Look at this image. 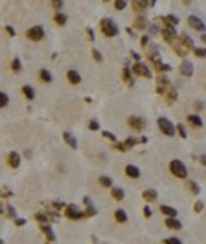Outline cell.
<instances>
[{"instance_id":"cell-59","label":"cell","mask_w":206,"mask_h":244,"mask_svg":"<svg viewBox=\"0 0 206 244\" xmlns=\"http://www.w3.org/2000/svg\"><path fill=\"white\" fill-rule=\"evenodd\" d=\"M201 40H203V43H206V34H203V36H201Z\"/></svg>"},{"instance_id":"cell-37","label":"cell","mask_w":206,"mask_h":244,"mask_svg":"<svg viewBox=\"0 0 206 244\" xmlns=\"http://www.w3.org/2000/svg\"><path fill=\"white\" fill-rule=\"evenodd\" d=\"M7 103H9L7 95H5V93H0V105H2V107H7Z\"/></svg>"},{"instance_id":"cell-19","label":"cell","mask_w":206,"mask_h":244,"mask_svg":"<svg viewBox=\"0 0 206 244\" xmlns=\"http://www.w3.org/2000/svg\"><path fill=\"white\" fill-rule=\"evenodd\" d=\"M160 210H162V213L167 215V217H172V218L177 217V210H175V208H172V206H167V205H163Z\"/></svg>"},{"instance_id":"cell-40","label":"cell","mask_w":206,"mask_h":244,"mask_svg":"<svg viewBox=\"0 0 206 244\" xmlns=\"http://www.w3.org/2000/svg\"><path fill=\"white\" fill-rule=\"evenodd\" d=\"M196 57H206V48H194Z\"/></svg>"},{"instance_id":"cell-18","label":"cell","mask_w":206,"mask_h":244,"mask_svg":"<svg viewBox=\"0 0 206 244\" xmlns=\"http://www.w3.org/2000/svg\"><path fill=\"white\" fill-rule=\"evenodd\" d=\"M64 141L69 144L70 148H74V150L77 148V141H76V138H74L70 133H64Z\"/></svg>"},{"instance_id":"cell-12","label":"cell","mask_w":206,"mask_h":244,"mask_svg":"<svg viewBox=\"0 0 206 244\" xmlns=\"http://www.w3.org/2000/svg\"><path fill=\"white\" fill-rule=\"evenodd\" d=\"M146 5H148V2H146V0H132V9H134V12H137V14L144 12Z\"/></svg>"},{"instance_id":"cell-61","label":"cell","mask_w":206,"mask_h":244,"mask_svg":"<svg viewBox=\"0 0 206 244\" xmlns=\"http://www.w3.org/2000/svg\"><path fill=\"white\" fill-rule=\"evenodd\" d=\"M103 2H108V0H103Z\"/></svg>"},{"instance_id":"cell-39","label":"cell","mask_w":206,"mask_h":244,"mask_svg":"<svg viewBox=\"0 0 206 244\" xmlns=\"http://www.w3.org/2000/svg\"><path fill=\"white\" fill-rule=\"evenodd\" d=\"M91 53H93V59H95V60H96V62H101V60H103V57H101V53H100V52H98V50H96V48H95V50H93V52H91Z\"/></svg>"},{"instance_id":"cell-6","label":"cell","mask_w":206,"mask_h":244,"mask_svg":"<svg viewBox=\"0 0 206 244\" xmlns=\"http://www.w3.org/2000/svg\"><path fill=\"white\" fill-rule=\"evenodd\" d=\"M179 43H180V47L184 48L186 52H189V50H194V43H192V38L189 36V34H186V33L180 34Z\"/></svg>"},{"instance_id":"cell-55","label":"cell","mask_w":206,"mask_h":244,"mask_svg":"<svg viewBox=\"0 0 206 244\" xmlns=\"http://www.w3.org/2000/svg\"><path fill=\"white\" fill-rule=\"evenodd\" d=\"M131 55H132V59L136 60V62H139V59H141V57H139V53H136V52H131Z\"/></svg>"},{"instance_id":"cell-35","label":"cell","mask_w":206,"mask_h":244,"mask_svg":"<svg viewBox=\"0 0 206 244\" xmlns=\"http://www.w3.org/2000/svg\"><path fill=\"white\" fill-rule=\"evenodd\" d=\"M12 70H14V72H19V70H21V60L19 59L12 60Z\"/></svg>"},{"instance_id":"cell-16","label":"cell","mask_w":206,"mask_h":244,"mask_svg":"<svg viewBox=\"0 0 206 244\" xmlns=\"http://www.w3.org/2000/svg\"><path fill=\"white\" fill-rule=\"evenodd\" d=\"M165 96H167V103H168V105H172L173 102L177 100V91L172 88V86H168V89H167Z\"/></svg>"},{"instance_id":"cell-50","label":"cell","mask_w":206,"mask_h":244,"mask_svg":"<svg viewBox=\"0 0 206 244\" xmlns=\"http://www.w3.org/2000/svg\"><path fill=\"white\" fill-rule=\"evenodd\" d=\"M7 211H9V215H11L12 218H17V217H16V211H14V208H12L11 205H7Z\"/></svg>"},{"instance_id":"cell-10","label":"cell","mask_w":206,"mask_h":244,"mask_svg":"<svg viewBox=\"0 0 206 244\" xmlns=\"http://www.w3.org/2000/svg\"><path fill=\"white\" fill-rule=\"evenodd\" d=\"M162 36H163V40H165V41H168V43H173V41H175V36H177V33H175V29H173V26L163 28Z\"/></svg>"},{"instance_id":"cell-7","label":"cell","mask_w":206,"mask_h":244,"mask_svg":"<svg viewBox=\"0 0 206 244\" xmlns=\"http://www.w3.org/2000/svg\"><path fill=\"white\" fill-rule=\"evenodd\" d=\"M187 24L192 28V29H196V31H204V22L201 21L199 17H196V16H191V17L187 19Z\"/></svg>"},{"instance_id":"cell-4","label":"cell","mask_w":206,"mask_h":244,"mask_svg":"<svg viewBox=\"0 0 206 244\" xmlns=\"http://www.w3.org/2000/svg\"><path fill=\"white\" fill-rule=\"evenodd\" d=\"M65 217L70 218V220H81V218L86 217V213H83V211L77 210L76 205H67V206H65Z\"/></svg>"},{"instance_id":"cell-34","label":"cell","mask_w":206,"mask_h":244,"mask_svg":"<svg viewBox=\"0 0 206 244\" xmlns=\"http://www.w3.org/2000/svg\"><path fill=\"white\" fill-rule=\"evenodd\" d=\"M64 5V0H52V7L55 9V11H60Z\"/></svg>"},{"instance_id":"cell-52","label":"cell","mask_w":206,"mask_h":244,"mask_svg":"<svg viewBox=\"0 0 206 244\" xmlns=\"http://www.w3.org/2000/svg\"><path fill=\"white\" fill-rule=\"evenodd\" d=\"M24 224H26L24 218H16V225H24Z\"/></svg>"},{"instance_id":"cell-5","label":"cell","mask_w":206,"mask_h":244,"mask_svg":"<svg viewBox=\"0 0 206 244\" xmlns=\"http://www.w3.org/2000/svg\"><path fill=\"white\" fill-rule=\"evenodd\" d=\"M45 36V31L41 26H33L31 29H28V38L33 41H41Z\"/></svg>"},{"instance_id":"cell-25","label":"cell","mask_w":206,"mask_h":244,"mask_svg":"<svg viewBox=\"0 0 206 244\" xmlns=\"http://www.w3.org/2000/svg\"><path fill=\"white\" fill-rule=\"evenodd\" d=\"M187 120L191 122L192 126H196V127H198V126L201 127V126H203V120H201V117H198V115H189V117H187Z\"/></svg>"},{"instance_id":"cell-24","label":"cell","mask_w":206,"mask_h":244,"mask_svg":"<svg viewBox=\"0 0 206 244\" xmlns=\"http://www.w3.org/2000/svg\"><path fill=\"white\" fill-rule=\"evenodd\" d=\"M112 196H114L117 201H120V200H124V191H122L120 188H114L112 189Z\"/></svg>"},{"instance_id":"cell-32","label":"cell","mask_w":206,"mask_h":244,"mask_svg":"<svg viewBox=\"0 0 206 244\" xmlns=\"http://www.w3.org/2000/svg\"><path fill=\"white\" fill-rule=\"evenodd\" d=\"M93 215H96V208L91 203L86 205V217H93Z\"/></svg>"},{"instance_id":"cell-2","label":"cell","mask_w":206,"mask_h":244,"mask_svg":"<svg viewBox=\"0 0 206 244\" xmlns=\"http://www.w3.org/2000/svg\"><path fill=\"white\" fill-rule=\"evenodd\" d=\"M170 170H172V174L179 179L187 177V169H186V165L180 162V160H172V162H170Z\"/></svg>"},{"instance_id":"cell-56","label":"cell","mask_w":206,"mask_h":244,"mask_svg":"<svg viewBox=\"0 0 206 244\" xmlns=\"http://www.w3.org/2000/svg\"><path fill=\"white\" fill-rule=\"evenodd\" d=\"M150 33L151 34H156V33H158V28H156V26H150Z\"/></svg>"},{"instance_id":"cell-49","label":"cell","mask_w":206,"mask_h":244,"mask_svg":"<svg viewBox=\"0 0 206 244\" xmlns=\"http://www.w3.org/2000/svg\"><path fill=\"white\" fill-rule=\"evenodd\" d=\"M201 210H203V203H201V201H198V203L194 205V211H196V213H199Z\"/></svg>"},{"instance_id":"cell-48","label":"cell","mask_w":206,"mask_h":244,"mask_svg":"<svg viewBox=\"0 0 206 244\" xmlns=\"http://www.w3.org/2000/svg\"><path fill=\"white\" fill-rule=\"evenodd\" d=\"M139 43H141V47H146V45L150 43V36H143V38H141V41H139Z\"/></svg>"},{"instance_id":"cell-62","label":"cell","mask_w":206,"mask_h":244,"mask_svg":"<svg viewBox=\"0 0 206 244\" xmlns=\"http://www.w3.org/2000/svg\"><path fill=\"white\" fill-rule=\"evenodd\" d=\"M47 244H48V242H47Z\"/></svg>"},{"instance_id":"cell-51","label":"cell","mask_w":206,"mask_h":244,"mask_svg":"<svg viewBox=\"0 0 206 244\" xmlns=\"http://www.w3.org/2000/svg\"><path fill=\"white\" fill-rule=\"evenodd\" d=\"M52 206H53V208H55V210H60V208H62V206H64V203H60V201H55V203H53V205H52Z\"/></svg>"},{"instance_id":"cell-53","label":"cell","mask_w":206,"mask_h":244,"mask_svg":"<svg viewBox=\"0 0 206 244\" xmlns=\"http://www.w3.org/2000/svg\"><path fill=\"white\" fill-rule=\"evenodd\" d=\"M143 213H144V217H151V210H150V208H148V206H144Z\"/></svg>"},{"instance_id":"cell-42","label":"cell","mask_w":206,"mask_h":244,"mask_svg":"<svg viewBox=\"0 0 206 244\" xmlns=\"http://www.w3.org/2000/svg\"><path fill=\"white\" fill-rule=\"evenodd\" d=\"M165 19L170 22V24H179V17H175V16H167Z\"/></svg>"},{"instance_id":"cell-60","label":"cell","mask_w":206,"mask_h":244,"mask_svg":"<svg viewBox=\"0 0 206 244\" xmlns=\"http://www.w3.org/2000/svg\"><path fill=\"white\" fill-rule=\"evenodd\" d=\"M156 4V0H150V5H154Z\"/></svg>"},{"instance_id":"cell-22","label":"cell","mask_w":206,"mask_h":244,"mask_svg":"<svg viewBox=\"0 0 206 244\" xmlns=\"http://www.w3.org/2000/svg\"><path fill=\"white\" fill-rule=\"evenodd\" d=\"M156 196H158V194H156V191H153V189L143 191V198H144L146 201H154V200H156Z\"/></svg>"},{"instance_id":"cell-14","label":"cell","mask_w":206,"mask_h":244,"mask_svg":"<svg viewBox=\"0 0 206 244\" xmlns=\"http://www.w3.org/2000/svg\"><path fill=\"white\" fill-rule=\"evenodd\" d=\"M125 174H127L131 179H137V177L141 175V172H139V169H137V167L127 165V167H125Z\"/></svg>"},{"instance_id":"cell-36","label":"cell","mask_w":206,"mask_h":244,"mask_svg":"<svg viewBox=\"0 0 206 244\" xmlns=\"http://www.w3.org/2000/svg\"><path fill=\"white\" fill-rule=\"evenodd\" d=\"M114 148L119 150V151H127V146H125V143H117V141H115Z\"/></svg>"},{"instance_id":"cell-46","label":"cell","mask_w":206,"mask_h":244,"mask_svg":"<svg viewBox=\"0 0 206 244\" xmlns=\"http://www.w3.org/2000/svg\"><path fill=\"white\" fill-rule=\"evenodd\" d=\"M98 127H100V126H98V122H96V120H91V122H89V129H91V131H98Z\"/></svg>"},{"instance_id":"cell-31","label":"cell","mask_w":206,"mask_h":244,"mask_svg":"<svg viewBox=\"0 0 206 244\" xmlns=\"http://www.w3.org/2000/svg\"><path fill=\"white\" fill-rule=\"evenodd\" d=\"M187 186H189V189H191L192 194H199V186L196 184L194 181H187Z\"/></svg>"},{"instance_id":"cell-47","label":"cell","mask_w":206,"mask_h":244,"mask_svg":"<svg viewBox=\"0 0 206 244\" xmlns=\"http://www.w3.org/2000/svg\"><path fill=\"white\" fill-rule=\"evenodd\" d=\"M103 136H105V138H108V139H112V141H115V136L110 133V131H103Z\"/></svg>"},{"instance_id":"cell-28","label":"cell","mask_w":206,"mask_h":244,"mask_svg":"<svg viewBox=\"0 0 206 244\" xmlns=\"http://www.w3.org/2000/svg\"><path fill=\"white\" fill-rule=\"evenodd\" d=\"M134 26L137 28V29H144V28H146V19L144 17H136V21H134Z\"/></svg>"},{"instance_id":"cell-26","label":"cell","mask_w":206,"mask_h":244,"mask_svg":"<svg viewBox=\"0 0 206 244\" xmlns=\"http://www.w3.org/2000/svg\"><path fill=\"white\" fill-rule=\"evenodd\" d=\"M115 218H117V222H122L124 224L127 220V213L124 210H115Z\"/></svg>"},{"instance_id":"cell-17","label":"cell","mask_w":206,"mask_h":244,"mask_svg":"<svg viewBox=\"0 0 206 244\" xmlns=\"http://www.w3.org/2000/svg\"><path fill=\"white\" fill-rule=\"evenodd\" d=\"M67 79H69L70 84H79V83H81V76L77 74L76 70H69V72H67Z\"/></svg>"},{"instance_id":"cell-41","label":"cell","mask_w":206,"mask_h":244,"mask_svg":"<svg viewBox=\"0 0 206 244\" xmlns=\"http://www.w3.org/2000/svg\"><path fill=\"white\" fill-rule=\"evenodd\" d=\"M165 244H182V241H179L177 237H170V239H165Z\"/></svg>"},{"instance_id":"cell-23","label":"cell","mask_w":206,"mask_h":244,"mask_svg":"<svg viewBox=\"0 0 206 244\" xmlns=\"http://www.w3.org/2000/svg\"><path fill=\"white\" fill-rule=\"evenodd\" d=\"M22 93H24V96L28 98V100H33L34 98V89L31 88V86H24V88H22Z\"/></svg>"},{"instance_id":"cell-13","label":"cell","mask_w":206,"mask_h":244,"mask_svg":"<svg viewBox=\"0 0 206 244\" xmlns=\"http://www.w3.org/2000/svg\"><path fill=\"white\" fill-rule=\"evenodd\" d=\"M180 72H182V74L184 76H192V64L189 62V60H184V62L180 64Z\"/></svg>"},{"instance_id":"cell-58","label":"cell","mask_w":206,"mask_h":244,"mask_svg":"<svg viewBox=\"0 0 206 244\" xmlns=\"http://www.w3.org/2000/svg\"><path fill=\"white\" fill-rule=\"evenodd\" d=\"M2 196H11V192H9L7 189H4V192H2Z\"/></svg>"},{"instance_id":"cell-21","label":"cell","mask_w":206,"mask_h":244,"mask_svg":"<svg viewBox=\"0 0 206 244\" xmlns=\"http://www.w3.org/2000/svg\"><path fill=\"white\" fill-rule=\"evenodd\" d=\"M41 232L45 234V236H47V239L50 241V242H53V241H55V236H53V232H52V229H50V225H41Z\"/></svg>"},{"instance_id":"cell-20","label":"cell","mask_w":206,"mask_h":244,"mask_svg":"<svg viewBox=\"0 0 206 244\" xmlns=\"http://www.w3.org/2000/svg\"><path fill=\"white\" fill-rule=\"evenodd\" d=\"M122 79L125 81V84L132 86V76H131V69H129V67H124V69H122Z\"/></svg>"},{"instance_id":"cell-15","label":"cell","mask_w":206,"mask_h":244,"mask_svg":"<svg viewBox=\"0 0 206 244\" xmlns=\"http://www.w3.org/2000/svg\"><path fill=\"white\" fill-rule=\"evenodd\" d=\"M165 224H167V227H168V229H175V230H180V229H182V224H180L177 218H172V217L167 218Z\"/></svg>"},{"instance_id":"cell-57","label":"cell","mask_w":206,"mask_h":244,"mask_svg":"<svg viewBox=\"0 0 206 244\" xmlns=\"http://www.w3.org/2000/svg\"><path fill=\"white\" fill-rule=\"evenodd\" d=\"M199 162H201L203 165L206 167V155H201V156H199Z\"/></svg>"},{"instance_id":"cell-43","label":"cell","mask_w":206,"mask_h":244,"mask_svg":"<svg viewBox=\"0 0 206 244\" xmlns=\"http://www.w3.org/2000/svg\"><path fill=\"white\" fill-rule=\"evenodd\" d=\"M177 131H179V134H180L182 138H186V136H187V133H186V127L182 126V124H179V126H177Z\"/></svg>"},{"instance_id":"cell-33","label":"cell","mask_w":206,"mask_h":244,"mask_svg":"<svg viewBox=\"0 0 206 244\" xmlns=\"http://www.w3.org/2000/svg\"><path fill=\"white\" fill-rule=\"evenodd\" d=\"M125 5H127V0H115V9H117V11L125 9Z\"/></svg>"},{"instance_id":"cell-45","label":"cell","mask_w":206,"mask_h":244,"mask_svg":"<svg viewBox=\"0 0 206 244\" xmlns=\"http://www.w3.org/2000/svg\"><path fill=\"white\" fill-rule=\"evenodd\" d=\"M86 36H88L89 41L95 40V33H93V29H89V28H88V29H86Z\"/></svg>"},{"instance_id":"cell-1","label":"cell","mask_w":206,"mask_h":244,"mask_svg":"<svg viewBox=\"0 0 206 244\" xmlns=\"http://www.w3.org/2000/svg\"><path fill=\"white\" fill-rule=\"evenodd\" d=\"M100 28H101V33L105 36H115L119 33V28L115 26V22L112 19H101L100 21Z\"/></svg>"},{"instance_id":"cell-3","label":"cell","mask_w":206,"mask_h":244,"mask_svg":"<svg viewBox=\"0 0 206 244\" xmlns=\"http://www.w3.org/2000/svg\"><path fill=\"white\" fill-rule=\"evenodd\" d=\"M158 127L162 129V133L165 134V136H173V134H175V127H173L172 122H170L168 119H165V117L158 119Z\"/></svg>"},{"instance_id":"cell-30","label":"cell","mask_w":206,"mask_h":244,"mask_svg":"<svg viewBox=\"0 0 206 244\" xmlns=\"http://www.w3.org/2000/svg\"><path fill=\"white\" fill-rule=\"evenodd\" d=\"M100 184H101L103 188H112V179L107 177V175H103V177H100Z\"/></svg>"},{"instance_id":"cell-9","label":"cell","mask_w":206,"mask_h":244,"mask_svg":"<svg viewBox=\"0 0 206 244\" xmlns=\"http://www.w3.org/2000/svg\"><path fill=\"white\" fill-rule=\"evenodd\" d=\"M127 122H129V126L136 131H141L144 127V120L141 117H136V115H131V117L127 119Z\"/></svg>"},{"instance_id":"cell-27","label":"cell","mask_w":206,"mask_h":244,"mask_svg":"<svg viewBox=\"0 0 206 244\" xmlns=\"http://www.w3.org/2000/svg\"><path fill=\"white\" fill-rule=\"evenodd\" d=\"M40 78H41V81H43V83H50L52 81V74L48 72L47 69H41L40 70Z\"/></svg>"},{"instance_id":"cell-44","label":"cell","mask_w":206,"mask_h":244,"mask_svg":"<svg viewBox=\"0 0 206 244\" xmlns=\"http://www.w3.org/2000/svg\"><path fill=\"white\" fill-rule=\"evenodd\" d=\"M34 218H36L38 222H41V224H45V222H48V218L45 217V215H41V213H38V215H34Z\"/></svg>"},{"instance_id":"cell-38","label":"cell","mask_w":206,"mask_h":244,"mask_svg":"<svg viewBox=\"0 0 206 244\" xmlns=\"http://www.w3.org/2000/svg\"><path fill=\"white\" fill-rule=\"evenodd\" d=\"M124 143H125V146H127V150H131V148L134 146V144L137 143V141L134 139V138H129V139H125V141H124Z\"/></svg>"},{"instance_id":"cell-11","label":"cell","mask_w":206,"mask_h":244,"mask_svg":"<svg viewBox=\"0 0 206 244\" xmlns=\"http://www.w3.org/2000/svg\"><path fill=\"white\" fill-rule=\"evenodd\" d=\"M7 163L16 169V167H19V163H21V156H19L16 151H11V153L7 155Z\"/></svg>"},{"instance_id":"cell-8","label":"cell","mask_w":206,"mask_h":244,"mask_svg":"<svg viewBox=\"0 0 206 244\" xmlns=\"http://www.w3.org/2000/svg\"><path fill=\"white\" fill-rule=\"evenodd\" d=\"M132 72H136V74H139V76H144V78H151L150 69H148L144 64H141V62H136L132 66Z\"/></svg>"},{"instance_id":"cell-29","label":"cell","mask_w":206,"mask_h":244,"mask_svg":"<svg viewBox=\"0 0 206 244\" xmlns=\"http://www.w3.org/2000/svg\"><path fill=\"white\" fill-rule=\"evenodd\" d=\"M55 22L59 24V26H64V24L67 22V16L65 14H60V12H59V14H55Z\"/></svg>"},{"instance_id":"cell-54","label":"cell","mask_w":206,"mask_h":244,"mask_svg":"<svg viewBox=\"0 0 206 244\" xmlns=\"http://www.w3.org/2000/svg\"><path fill=\"white\" fill-rule=\"evenodd\" d=\"M5 31H7V33H9V34H11V36H14V34H16V31H14V29H12V28H11V26H5Z\"/></svg>"}]
</instances>
